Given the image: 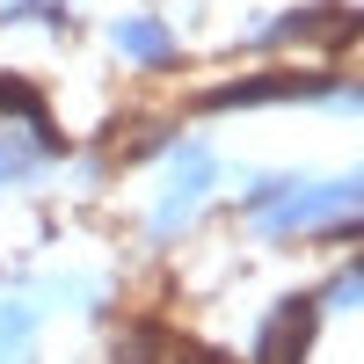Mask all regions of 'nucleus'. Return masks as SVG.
<instances>
[{
  "mask_svg": "<svg viewBox=\"0 0 364 364\" xmlns=\"http://www.w3.org/2000/svg\"><path fill=\"white\" fill-rule=\"evenodd\" d=\"M306 336H314V306H306V299H291V306L269 321V350H262V364H299V357H306Z\"/></svg>",
  "mask_w": 364,
  "mask_h": 364,
  "instance_id": "1",
  "label": "nucleus"
},
{
  "mask_svg": "<svg viewBox=\"0 0 364 364\" xmlns=\"http://www.w3.org/2000/svg\"><path fill=\"white\" fill-rule=\"evenodd\" d=\"M124 44H132V58H168V29L132 22V29H124Z\"/></svg>",
  "mask_w": 364,
  "mask_h": 364,
  "instance_id": "2",
  "label": "nucleus"
}]
</instances>
